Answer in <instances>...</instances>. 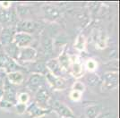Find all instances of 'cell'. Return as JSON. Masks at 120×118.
Returning <instances> with one entry per match:
<instances>
[{"instance_id":"cell-1","label":"cell","mask_w":120,"mask_h":118,"mask_svg":"<svg viewBox=\"0 0 120 118\" xmlns=\"http://www.w3.org/2000/svg\"><path fill=\"white\" fill-rule=\"evenodd\" d=\"M38 55L39 53H38L37 49L32 48L31 46L27 47V48H19L15 61L20 65L22 64L34 63L38 58Z\"/></svg>"},{"instance_id":"cell-2","label":"cell","mask_w":120,"mask_h":118,"mask_svg":"<svg viewBox=\"0 0 120 118\" xmlns=\"http://www.w3.org/2000/svg\"><path fill=\"white\" fill-rule=\"evenodd\" d=\"M19 20L15 8L11 7L9 9H4L0 7V24L2 27L15 26Z\"/></svg>"},{"instance_id":"cell-3","label":"cell","mask_w":120,"mask_h":118,"mask_svg":"<svg viewBox=\"0 0 120 118\" xmlns=\"http://www.w3.org/2000/svg\"><path fill=\"white\" fill-rule=\"evenodd\" d=\"M0 69L2 70L3 73H5V74L12 73V72H16V71L22 72L21 71L22 66L15 60L5 54L3 50L0 55Z\"/></svg>"},{"instance_id":"cell-4","label":"cell","mask_w":120,"mask_h":118,"mask_svg":"<svg viewBox=\"0 0 120 118\" xmlns=\"http://www.w3.org/2000/svg\"><path fill=\"white\" fill-rule=\"evenodd\" d=\"M50 110H53L55 113L58 114V117L61 118H75V114L66 104L59 100L51 101Z\"/></svg>"},{"instance_id":"cell-5","label":"cell","mask_w":120,"mask_h":118,"mask_svg":"<svg viewBox=\"0 0 120 118\" xmlns=\"http://www.w3.org/2000/svg\"><path fill=\"white\" fill-rule=\"evenodd\" d=\"M40 29V24L32 20L20 19L15 25L16 32H24L32 35Z\"/></svg>"},{"instance_id":"cell-6","label":"cell","mask_w":120,"mask_h":118,"mask_svg":"<svg viewBox=\"0 0 120 118\" xmlns=\"http://www.w3.org/2000/svg\"><path fill=\"white\" fill-rule=\"evenodd\" d=\"M119 75L117 72H107L101 78L102 87L105 90L110 91L117 88Z\"/></svg>"},{"instance_id":"cell-7","label":"cell","mask_w":120,"mask_h":118,"mask_svg":"<svg viewBox=\"0 0 120 118\" xmlns=\"http://www.w3.org/2000/svg\"><path fill=\"white\" fill-rule=\"evenodd\" d=\"M46 78L44 74L32 73L30 74V76L27 79L26 81V87L31 91L36 92L40 87L45 86Z\"/></svg>"},{"instance_id":"cell-8","label":"cell","mask_w":120,"mask_h":118,"mask_svg":"<svg viewBox=\"0 0 120 118\" xmlns=\"http://www.w3.org/2000/svg\"><path fill=\"white\" fill-rule=\"evenodd\" d=\"M37 105L45 109H50V94L45 86L40 87L35 92V101Z\"/></svg>"},{"instance_id":"cell-9","label":"cell","mask_w":120,"mask_h":118,"mask_svg":"<svg viewBox=\"0 0 120 118\" xmlns=\"http://www.w3.org/2000/svg\"><path fill=\"white\" fill-rule=\"evenodd\" d=\"M46 83H49L54 90H63L67 87V82L63 77H56L53 74L47 72L45 74Z\"/></svg>"},{"instance_id":"cell-10","label":"cell","mask_w":120,"mask_h":118,"mask_svg":"<svg viewBox=\"0 0 120 118\" xmlns=\"http://www.w3.org/2000/svg\"><path fill=\"white\" fill-rule=\"evenodd\" d=\"M33 41V36L24 32H15L12 43L15 44L18 48L30 47Z\"/></svg>"},{"instance_id":"cell-11","label":"cell","mask_w":120,"mask_h":118,"mask_svg":"<svg viewBox=\"0 0 120 118\" xmlns=\"http://www.w3.org/2000/svg\"><path fill=\"white\" fill-rule=\"evenodd\" d=\"M51 112L50 109H45L40 107L39 105H37L35 102H32L29 106H27L26 112L29 118H40L45 116Z\"/></svg>"},{"instance_id":"cell-12","label":"cell","mask_w":120,"mask_h":118,"mask_svg":"<svg viewBox=\"0 0 120 118\" xmlns=\"http://www.w3.org/2000/svg\"><path fill=\"white\" fill-rule=\"evenodd\" d=\"M42 13L46 18V20L49 22H55L58 19L61 15L60 9L54 5L51 4H45L42 6Z\"/></svg>"},{"instance_id":"cell-13","label":"cell","mask_w":120,"mask_h":118,"mask_svg":"<svg viewBox=\"0 0 120 118\" xmlns=\"http://www.w3.org/2000/svg\"><path fill=\"white\" fill-rule=\"evenodd\" d=\"M16 98H17V92H16L15 86L9 83L5 79V83L3 86V98H2L15 105L17 103Z\"/></svg>"},{"instance_id":"cell-14","label":"cell","mask_w":120,"mask_h":118,"mask_svg":"<svg viewBox=\"0 0 120 118\" xmlns=\"http://www.w3.org/2000/svg\"><path fill=\"white\" fill-rule=\"evenodd\" d=\"M15 32H16L15 26L3 27L1 34H0V46H1V48L12 43Z\"/></svg>"},{"instance_id":"cell-15","label":"cell","mask_w":120,"mask_h":118,"mask_svg":"<svg viewBox=\"0 0 120 118\" xmlns=\"http://www.w3.org/2000/svg\"><path fill=\"white\" fill-rule=\"evenodd\" d=\"M71 74L75 79H80L84 75V68L82 62L78 56H74L71 63Z\"/></svg>"},{"instance_id":"cell-16","label":"cell","mask_w":120,"mask_h":118,"mask_svg":"<svg viewBox=\"0 0 120 118\" xmlns=\"http://www.w3.org/2000/svg\"><path fill=\"white\" fill-rule=\"evenodd\" d=\"M46 69L47 71L50 73L51 74H53L56 77H62L63 75V69L61 68L59 63L57 61L56 58H50L46 62Z\"/></svg>"},{"instance_id":"cell-17","label":"cell","mask_w":120,"mask_h":118,"mask_svg":"<svg viewBox=\"0 0 120 118\" xmlns=\"http://www.w3.org/2000/svg\"><path fill=\"white\" fill-rule=\"evenodd\" d=\"M58 63H59L61 68L63 69L64 72H68L70 71L71 68V63H72V57L71 55L66 51V49L64 48L62 49L61 53L59 54V55L56 57Z\"/></svg>"},{"instance_id":"cell-18","label":"cell","mask_w":120,"mask_h":118,"mask_svg":"<svg viewBox=\"0 0 120 118\" xmlns=\"http://www.w3.org/2000/svg\"><path fill=\"white\" fill-rule=\"evenodd\" d=\"M5 79L10 84L14 86H19L24 82V74L22 72L16 71V72H12L9 74H5Z\"/></svg>"},{"instance_id":"cell-19","label":"cell","mask_w":120,"mask_h":118,"mask_svg":"<svg viewBox=\"0 0 120 118\" xmlns=\"http://www.w3.org/2000/svg\"><path fill=\"white\" fill-rule=\"evenodd\" d=\"M101 107L100 105H90L84 108V114L86 118H97L100 114Z\"/></svg>"},{"instance_id":"cell-20","label":"cell","mask_w":120,"mask_h":118,"mask_svg":"<svg viewBox=\"0 0 120 118\" xmlns=\"http://www.w3.org/2000/svg\"><path fill=\"white\" fill-rule=\"evenodd\" d=\"M41 47L43 49V52L46 55H50L54 52V46H53V40L49 38L48 36H43L41 40Z\"/></svg>"},{"instance_id":"cell-21","label":"cell","mask_w":120,"mask_h":118,"mask_svg":"<svg viewBox=\"0 0 120 118\" xmlns=\"http://www.w3.org/2000/svg\"><path fill=\"white\" fill-rule=\"evenodd\" d=\"M85 83L90 87H96L101 83V78L96 73H88L84 76Z\"/></svg>"},{"instance_id":"cell-22","label":"cell","mask_w":120,"mask_h":118,"mask_svg":"<svg viewBox=\"0 0 120 118\" xmlns=\"http://www.w3.org/2000/svg\"><path fill=\"white\" fill-rule=\"evenodd\" d=\"M2 50H4L3 52L6 54L8 56H10L11 58H13L14 60L16 59V56H17V53H18V50L19 48L15 46V44L11 43V44H8L6 46H4L2 47Z\"/></svg>"},{"instance_id":"cell-23","label":"cell","mask_w":120,"mask_h":118,"mask_svg":"<svg viewBox=\"0 0 120 118\" xmlns=\"http://www.w3.org/2000/svg\"><path fill=\"white\" fill-rule=\"evenodd\" d=\"M74 47L79 52L84 51L85 48H86V39H85L84 35L82 33H80V34L77 35V37H76V39L75 40Z\"/></svg>"},{"instance_id":"cell-24","label":"cell","mask_w":120,"mask_h":118,"mask_svg":"<svg viewBox=\"0 0 120 118\" xmlns=\"http://www.w3.org/2000/svg\"><path fill=\"white\" fill-rule=\"evenodd\" d=\"M95 45L98 49H104L107 46V38L105 32L99 31L95 37Z\"/></svg>"},{"instance_id":"cell-25","label":"cell","mask_w":120,"mask_h":118,"mask_svg":"<svg viewBox=\"0 0 120 118\" xmlns=\"http://www.w3.org/2000/svg\"><path fill=\"white\" fill-rule=\"evenodd\" d=\"M85 69L89 72V73H95V71L98 69V62L92 58H89L86 60L84 64Z\"/></svg>"},{"instance_id":"cell-26","label":"cell","mask_w":120,"mask_h":118,"mask_svg":"<svg viewBox=\"0 0 120 118\" xmlns=\"http://www.w3.org/2000/svg\"><path fill=\"white\" fill-rule=\"evenodd\" d=\"M16 100H17V103L28 105L30 100V96L27 92H20V93H17Z\"/></svg>"},{"instance_id":"cell-27","label":"cell","mask_w":120,"mask_h":118,"mask_svg":"<svg viewBox=\"0 0 120 118\" xmlns=\"http://www.w3.org/2000/svg\"><path fill=\"white\" fill-rule=\"evenodd\" d=\"M85 84L84 82L81 81H76L75 83L73 84V87H72V90H76V91H79L81 93H82L85 90Z\"/></svg>"},{"instance_id":"cell-28","label":"cell","mask_w":120,"mask_h":118,"mask_svg":"<svg viewBox=\"0 0 120 118\" xmlns=\"http://www.w3.org/2000/svg\"><path fill=\"white\" fill-rule=\"evenodd\" d=\"M14 107L15 109V112L18 114H24L26 112V109H27V105L24 104H21V103H16L14 106Z\"/></svg>"},{"instance_id":"cell-29","label":"cell","mask_w":120,"mask_h":118,"mask_svg":"<svg viewBox=\"0 0 120 118\" xmlns=\"http://www.w3.org/2000/svg\"><path fill=\"white\" fill-rule=\"evenodd\" d=\"M82 94L79 91H76V90H71L70 94H69V98L71 100L77 102V101H80L81 98H82Z\"/></svg>"},{"instance_id":"cell-30","label":"cell","mask_w":120,"mask_h":118,"mask_svg":"<svg viewBox=\"0 0 120 118\" xmlns=\"http://www.w3.org/2000/svg\"><path fill=\"white\" fill-rule=\"evenodd\" d=\"M14 104L10 103V102H8V101H6L5 99H1L0 100V108L1 109H4V110H9L11 108L14 107Z\"/></svg>"},{"instance_id":"cell-31","label":"cell","mask_w":120,"mask_h":118,"mask_svg":"<svg viewBox=\"0 0 120 118\" xmlns=\"http://www.w3.org/2000/svg\"><path fill=\"white\" fill-rule=\"evenodd\" d=\"M0 7L1 8H4V9H9V8L12 7V3L7 2V1H5V2H0Z\"/></svg>"},{"instance_id":"cell-32","label":"cell","mask_w":120,"mask_h":118,"mask_svg":"<svg viewBox=\"0 0 120 118\" xmlns=\"http://www.w3.org/2000/svg\"><path fill=\"white\" fill-rule=\"evenodd\" d=\"M97 118H112V114L110 113H103L100 114Z\"/></svg>"},{"instance_id":"cell-33","label":"cell","mask_w":120,"mask_h":118,"mask_svg":"<svg viewBox=\"0 0 120 118\" xmlns=\"http://www.w3.org/2000/svg\"><path fill=\"white\" fill-rule=\"evenodd\" d=\"M5 75L4 76L3 73H0V88H3L4 83H5Z\"/></svg>"},{"instance_id":"cell-34","label":"cell","mask_w":120,"mask_h":118,"mask_svg":"<svg viewBox=\"0 0 120 118\" xmlns=\"http://www.w3.org/2000/svg\"><path fill=\"white\" fill-rule=\"evenodd\" d=\"M3 98V88H0V100Z\"/></svg>"},{"instance_id":"cell-35","label":"cell","mask_w":120,"mask_h":118,"mask_svg":"<svg viewBox=\"0 0 120 118\" xmlns=\"http://www.w3.org/2000/svg\"><path fill=\"white\" fill-rule=\"evenodd\" d=\"M2 29H3V27H2V25L0 24V34H1V31H2Z\"/></svg>"},{"instance_id":"cell-36","label":"cell","mask_w":120,"mask_h":118,"mask_svg":"<svg viewBox=\"0 0 120 118\" xmlns=\"http://www.w3.org/2000/svg\"><path fill=\"white\" fill-rule=\"evenodd\" d=\"M1 53H2V48H0V55H1Z\"/></svg>"},{"instance_id":"cell-37","label":"cell","mask_w":120,"mask_h":118,"mask_svg":"<svg viewBox=\"0 0 120 118\" xmlns=\"http://www.w3.org/2000/svg\"><path fill=\"white\" fill-rule=\"evenodd\" d=\"M0 73H3V72H2V70H1V69H0Z\"/></svg>"},{"instance_id":"cell-38","label":"cell","mask_w":120,"mask_h":118,"mask_svg":"<svg viewBox=\"0 0 120 118\" xmlns=\"http://www.w3.org/2000/svg\"><path fill=\"white\" fill-rule=\"evenodd\" d=\"M0 48H1V46H0Z\"/></svg>"},{"instance_id":"cell-39","label":"cell","mask_w":120,"mask_h":118,"mask_svg":"<svg viewBox=\"0 0 120 118\" xmlns=\"http://www.w3.org/2000/svg\"><path fill=\"white\" fill-rule=\"evenodd\" d=\"M58 118H61V117H58Z\"/></svg>"}]
</instances>
